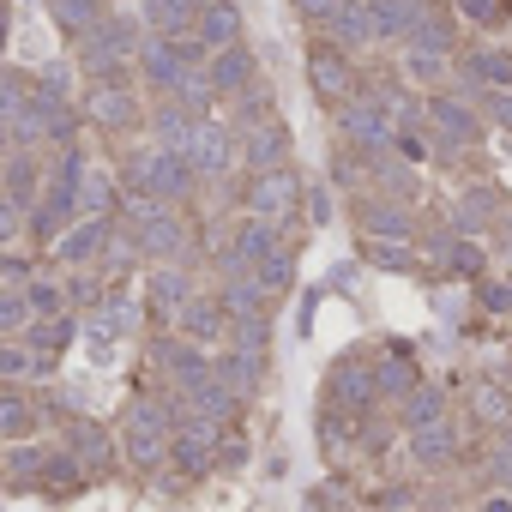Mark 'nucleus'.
Listing matches in <instances>:
<instances>
[{"label":"nucleus","instance_id":"1","mask_svg":"<svg viewBox=\"0 0 512 512\" xmlns=\"http://www.w3.org/2000/svg\"><path fill=\"white\" fill-rule=\"evenodd\" d=\"M229 266H247L272 296H284L290 278H296V253H290V241H284V223L241 217L235 235H229Z\"/></svg>","mask_w":512,"mask_h":512},{"label":"nucleus","instance_id":"2","mask_svg":"<svg viewBox=\"0 0 512 512\" xmlns=\"http://www.w3.org/2000/svg\"><path fill=\"white\" fill-rule=\"evenodd\" d=\"M121 187H127V199H163V205H181V199H193L199 175L187 169L181 151L145 145V151H127V163H121Z\"/></svg>","mask_w":512,"mask_h":512},{"label":"nucleus","instance_id":"3","mask_svg":"<svg viewBox=\"0 0 512 512\" xmlns=\"http://www.w3.org/2000/svg\"><path fill=\"white\" fill-rule=\"evenodd\" d=\"M139 49H145L139 19H133V13H103V19L79 37V67H85L91 85H97V79H127V67L139 61Z\"/></svg>","mask_w":512,"mask_h":512},{"label":"nucleus","instance_id":"4","mask_svg":"<svg viewBox=\"0 0 512 512\" xmlns=\"http://www.w3.org/2000/svg\"><path fill=\"white\" fill-rule=\"evenodd\" d=\"M127 229H133L139 253H145V260H157V266L187 260V247H193V235H187L181 211H175V205H163V199H127Z\"/></svg>","mask_w":512,"mask_h":512},{"label":"nucleus","instance_id":"5","mask_svg":"<svg viewBox=\"0 0 512 512\" xmlns=\"http://www.w3.org/2000/svg\"><path fill=\"white\" fill-rule=\"evenodd\" d=\"M193 67H205V49H199L193 31H187V37H145V49H139V61H133V73H139L151 91H163V97H175Z\"/></svg>","mask_w":512,"mask_h":512},{"label":"nucleus","instance_id":"6","mask_svg":"<svg viewBox=\"0 0 512 512\" xmlns=\"http://www.w3.org/2000/svg\"><path fill=\"white\" fill-rule=\"evenodd\" d=\"M338 133H344V145L350 151H392V103H386V91H356V97H344L338 103Z\"/></svg>","mask_w":512,"mask_h":512},{"label":"nucleus","instance_id":"7","mask_svg":"<svg viewBox=\"0 0 512 512\" xmlns=\"http://www.w3.org/2000/svg\"><path fill=\"white\" fill-rule=\"evenodd\" d=\"M181 157H187V169H193L199 181H223V175L241 163V133H235L229 121L205 115V121H193V127H187Z\"/></svg>","mask_w":512,"mask_h":512},{"label":"nucleus","instance_id":"8","mask_svg":"<svg viewBox=\"0 0 512 512\" xmlns=\"http://www.w3.org/2000/svg\"><path fill=\"white\" fill-rule=\"evenodd\" d=\"M422 133H428L434 157H452V151H470V145H476L482 121H476V109H470L464 97H452V91H434V97L422 103Z\"/></svg>","mask_w":512,"mask_h":512},{"label":"nucleus","instance_id":"9","mask_svg":"<svg viewBox=\"0 0 512 512\" xmlns=\"http://www.w3.org/2000/svg\"><path fill=\"white\" fill-rule=\"evenodd\" d=\"M169 410L157 404V398H145V404H133L127 410V422H121V446H127V458L133 464H163L169 458Z\"/></svg>","mask_w":512,"mask_h":512},{"label":"nucleus","instance_id":"10","mask_svg":"<svg viewBox=\"0 0 512 512\" xmlns=\"http://www.w3.org/2000/svg\"><path fill=\"white\" fill-rule=\"evenodd\" d=\"M302 205V175L284 163V169H266V175H253L247 187V217H266V223H290Z\"/></svg>","mask_w":512,"mask_h":512},{"label":"nucleus","instance_id":"11","mask_svg":"<svg viewBox=\"0 0 512 512\" xmlns=\"http://www.w3.org/2000/svg\"><path fill=\"white\" fill-rule=\"evenodd\" d=\"M139 115H145V103H139L133 79H97V85H91V97H85V121L109 127V133L139 127Z\"/></svg>","mask_w":512,"mask_h":512},{"label":"nucleus","instance_id":"12","mask_svg":"<svg viewBox=\"0 0 512 512\" xmlns=\"http://www.w3.org/2000/svg\"><path fill=\"white\" fill-rule=\"evenodd\" d=\"M175 338H187V344H199V350H211V344H223L229 338V308L217 302V296H187L181 308H175Z\"/></svg>","mask_w":512,"mask_h":512},{"label":"nucleus","instance_id":"13","mask_svg":"<svg viewBox=\"0 0 512 512\" xmlns=\"http://www.w3.org/2000/svg\"><path fill=\"white\" fill-rule=\"evenodd\" d=\"M205 79H211V97H217V103L241 97L253 79H260V61H253L247 37H241V43H229V49H217V55H205Z\"/></svg>","mask_w":512,"mask_h":512},{"label":"nucleus","instance_id":"14","mask_svg":"<svg viewBox=\"0 0 512 512\" xmlns=\"http://www.w3.org/2000/svg\"><path fill=\"white\" fill-rule=\"evenodd\" d=\"M308 85H314V97L320 103H344V97H356V67H350V55L344 49H332V43H320L314 55H308Z\"/></svg>","mask_w":512,"mask_h":512},{"label":"nucleus","instance_id":"15","mask_svg":"<svg viewBox=\"0 0 512 512\" xmlns=\"http://www.w3.org/2000/svg\"><path fill=\"white\" fill-rule=\"evenodd\" d=\"M290 151H296V139H290V127H284L278 115L241 133V163H247L253 175H266V169H284V163H290Z\"/></svg>","mask_w":512,"mask_h":512},{"label":"nucleus","instance_id":"16","mask_svg":"<svg viewBox=\"0 0 512 512\" xmlns=\"http://www.w3.org/2000/svg\"><path fill=\"white\" fill-rule=\"evenodd\" d=\"M109 229H115L109 217H79V223L55 241V260H61V266H97L103 253H109Z\"/></svg>","mask_w":512,"mask_h":512},{"label":"nucleus","instance_id":"17","mask_svg":"<svg viewBox=\"0 0 512 512\" xmlns=\"http://www.w3.org/2000/svg\"><path fill=\"white\" fill-rule=\"evenodd\" d=\"M199 7L205 0H139V31L145 37H187L199 25Z\"/></svg>","mask_w":512,"mask_h":512},{"label":"nucleus","instance_id":"18","mask_svg":"<svg viewBox=\"0 0 512 512\" xmlns=\"http://www.w3.org/2000/svg\"><path fill=\"white\" fill-rule=\"evenodd\" d=\"M326 43L332 49H344V55H356V49H368L374 43V25H368V0H338V7L326 13Z\"/></svg>","mask_w":512,"mask_h":512},{"label":"nucleus","instance_id":"19","mask_svg":"<svg viewBox=\"0 0 512 512\" xmlns=\"http://www.w3.org/2000/svg\"><path fill=\"white\" fill-rule=\"evenodd\" d=\"M25 223H31V235H37V241H61V235L79 223V205H73V193H61V187H43V199L25 211Z\"/></svg>","mask_w":512,"mask_h":512},{"label":"nucleus","instance_id":"20","mask_svg":"<svg viewBox=\"0 0 512 512\" xmlns=\"http://www.w3.org/2000/svg\"><path fill=\"white\" fill-rule=\"evenodd\" d=\"M217 428H223V422L187 416V422L169 434V458H175L181 470H205V464H211V446H217Z\"/></svg>","mask_w":512,"mask_h":512},{"label":"nucleus","instance_id":"21","mask_svg":"<svg viewBox=\"0 0 512 512\" xmlns=\"http://www.w3.org/2000/svg\"><path fill=\"white\" fill-rule=\"evenodd\" d=\"M193 37H199V49H205V55H217V49L241 43V7H235V0H205Z\"/></svg>","mask_w":512,"mask_h":512},{"label":"nucleus","instance_id":"22","mask_svg":"<svg viewBox=\"0 0 512 512\" xmlns=\"http://www.w3.org/2000/svg\"><path fill=\"white\" fill-rule=\"evenodd\" d=\"M422 7H428V0H368L374 43H410V31H416Z\"/></svg>","mask_w":512,"mask_h":512},{"label":"nucleus","instance_id":"23","mask_svg":"<svg viewBox=\"0 0 512 512\" xmlns=\"http://www.w3.org/2000/svg\"><path fill=\"white\" fill-rule=\"evenodd\" d=\"M157 368L187 392V386H199V380L211 374V356H205L199 344H187V338H169V344H157Z\"/></svg>","mask_w":512,"mask_h":512},{"label":"nucleus","instance_id":"24","mask_svg":"<svg viewBox=\"0 0 512 512\" xmlns=\"http://www.w3.org/2000/svg\"><path fill=\"white\" fill-rule=\"evenodd\" d=\"M43 181H49V175H43L37 157H7V163H0V193H7L19 211H31V205L43 199Z\"/></svg>","mask_w":512,"mask_h":512},{"label":"nucleus","instance_id":"25","mask_svg":"<svg viewBox=\"0 0 512 512\" xmlns=\"http://www.w3.org/2000/svg\"><path fill=\"white\" fill-rule=\"evenodd\" d=\"M362 235L368 241H410V217H404V205L398 199H362Z\"/></svg>","mask_w":512,"mask_h":512},{"label":"nucleus","instance_id":"26","mask_svg":"<svg viewBox=\"0 0 512 512\" xmlns=\"http://www.w3.org/2000/svg\"><path fill=\"white\" fill-rule=\"evenodd\" d=\"M464 79L482 91H512V55L506 49H470L464 55Z\"/></svg>","mask_w":512,"mask_h":512},{"label":"nucleus","instance_id":"27","mask_svg":"<svg viewBox=\"0 0 512 512\" xmlns=\"http://www.w3.org/2000/svg\"><path fill=\"white\" fill-rule=\"evenodd\" d=\"M452 73V49H428V43H404V79L416 85H440Z\"/></svg>","mask_w":512,"mask_h":512},{"label":"nucleus","instance_id":"28","mask_svg":"<svg viewBox=\"0 0 512 512\" xmlns=\"http://www.w3.org/2000/svg\"><path fill=\"white\" fill-rule=\"evenodd\" d=\"M145 296H151V308H163V314L175 320V308L193 296V284H187V272H181V266H157V272L145 278Z\"/></svg>","mask_w":512,"mask_h":512},{"label":"nucleus","instance_id":"29","mask_svg":"<svg viewBox=\"0 0 512 512\" xmlns=\"http://www.w3.org/2000/svg\"><path fill=\"white\" fill-rule=\"evenodd\" d=\"M73 205H79V217H109V211H115V175H109V169H85Z\"/></svg>","mask_w":512,"mask_h":512},{"label":"nucleus","instance_id":"30","mask_svg":"<svg viewBox=\"0 0 512 512\" xmlns=\"http://www.w3.org/2000/svg\"><path fill=\"white\" fill-rule=\"evenodd\" d=\"M37 434V404L19 392H0V440H31Z\"/></svg>","mask_w":512,"mask_h":512},{"label":"nucleus","instance_id":"31","mask_svg":"<svg viewBox=\"0 0 512 512\" xmlns=\"http://www.w3.org/2000/svg\"><path fill=\"white\" fill-rule=\"evenodd\" d=\"M25 308H31V320L67 314V284H61V278H31V284H25Z\"/></svg>","mask_w":512,"mask_h":512},{"label":"nucleus","instance_id":"32","mask_svg":"<svg viewBox=\"0 0 512 512\" xmlns=\"http://www.w3.org/2000/svg\"><path fill=\"white\" fill-rule=\"evenodd\" d=\"M49 13H55V25H61L67 37H85V31L103 19V0H49Z\"/></svg>","mask_w":512,"mask_h":512},{"label":"nucleus","instance_id":"33","mask_svg":"<svg viewBox=\"0 0 512 512\" xmlns=\"http://www.w3.org/2000/svg\"><path fill=\"white\" fill-rule=\"evenodd\" d=\"M229 103H235V121H229L235 133H247V127H260V121H272V91H266L260 79H253V85H247L241 97H229Z\"/></svg>","mask_w":512,"mask_h":512},{"label":"nucleus","instance_id":"34","mask_svg":"<svg viewBox=\"0 0 512 512\" xmlns=\"http://www.w3.org/2000/svg\"><path fill=\"white\" fill-rule=\"evenodd\" d=\"M368 169H374V181L386 187V199H404V193L416 187L410 163H404V157H392V151H374V157H368Z\"/></svg>","mask_w":512,"mask_h":512},{"label":"nucleus","instance_id":"35","mask_svg":"<svg viewBox=\"0 0 512 512\" xmlns=\"http://www.w3.org/2000/svg\"><path fill=\"white\" fill-rule=\"evenodd\" d=\"M151 121H157V145H163V151H181V139H187V127H193V115H187L175 97H163Z\"/></svg>","mask_w":512,"mask_h":512},{"label":"nucleus","instance_id":"36","mask_svg":"<svg viewBox=\"0 0 512 512\" xmlns=\"http://www.w3.org/2000/svg\"><path fill=\"white\" fill-rule=\"evenodd\" d=\"M332 392H338V398H344L350 410H362V404L374 398V374H368L362 362H344V368L332 374Z\"/></svg>","mask_w":512,"mask_h":512},{"label":"nucleus","instance_id":"37","mask_svg":"<svg viewBox=\"0 0 512 512\" xmlns=\"http://www.w3.org/2000/svg\"><path fill=\"white\" fill-rule=\"evenodd\" d=\"M410 446H416L422 464H446V458H452V428H446V416L428 422V428H410Z\"/></svg>","mask_w":512,"mask_h":512},{"label":"nucleus","instance_id":"38","mask_svg":"<svg viewBox=\"0 0 512 512\" xmlns=\"http://www.w3.org/2000/svg\"><path fill=\"white\" fill-rule=\"evenodd\" d=\"M79 326H73V314H55V320H43V326H31V356L43 362V356H61V344L73 338Z\"/></svg>","mask_w":512,"mask_h":512},{"label":"nucleus","instance_id":"39","mask_svg":"<svg viewBox=\"0 0 512 512\" xmlns=\"http://www.w3.org/2000/svg\"><path fill=\"white\" fill-rule=\"evenodd\" d=\"M488 217H494V199H488V193H464L452 223H458V235H470V241H476V235L488 229Z\"/></svg>","mask_w":512,"mask_h":512},{"label":"nucleus","instance_id":"40","mask_svg":"<svg viewBox=\"0 0 512 512\" xmlns=\"http://www.w3.org/2000/svg\"><path fill=\"white\" fill-rule=\"evenodd\" d=\"M440 416H446V398H440L434 386H416V392L404 398V422H410V428H428V422H440Z\"/></svg>","mask_w":512,"mask_h":512},{"label":"nucleus","instance_id":"41","mask_svg":"<svg viewBox=\"0 0 512 512\" xmlns=\"http://www.w3.org/2000/svg\"><path fill=\"white\" fill-rule=\"evenodd\" d=\"M464 19L482 25V31H494V25L512 19V0H464Z\"/></svg>","mask_w":512,"mask_h":512},{"label":"nucleus","instance_id":"42","mask_svg":"<svg viewBox=\"0 0 512 512\" xmlns=\"http://www.w3.org/2000/svg\"><path fill=\"white\" fill-rule=\"evenodd\" d=\"M25 326H31L25 290H0V332H25Z\"/></svg>","mask_w":512,"mask_h":512},{"label":"nucleus","instance_id":"43","mask_svg":"<svg viewBox=\"0 0 512 512\" xmlns=\"http://www.w3.org/2000/svg\"><path fill=\"white\" fill-rule=\"evenodd\" d=\"M31 368H37L31 344H0V380H25Z\"/></svg>","mask_w":512,"mask_h":512},{"label":"nucleus","instance_id":"44","mask_svg":"<svg viewBox=\"0 0 512 512\" xmlns=\"http://www.w3.org/2000/svg\"><path fill=\"white\" fill-rule=\"evenodd\" d=\"M73 446H79V458H85V464H97V470L109 464V434H103V428H79V434H73Z\"/></svg>","mask_w":512,"mask_h":512},{"label":"nucleus","instance_id":"45","mask_svg":"<svg viewBox=\"0 0 512 512\" xmlns=\"http://www.w3.org/2000/svg\"><path fill=\"white\" fill-rule=\"evenodd\" d=\"M446 266H452V272H482V247H476L470 235H458V241L446 247Z\"/></svg>","mask_w":512,"mask_h":512},{"label":"nucleus","instance_id":"46","mask_svg":"<svg viewBox=\"0 0 512 512\" xmlns=\"http://www.w3.org/2000/svg\"><path fill=\"white\" fill-rule=\"evenodd\" d=\"M368 260H374V266L404 272V266H410V247H404V241H368Z\"/></svg>","mask_w":512,"mask_h":512},{"label":"nucleus","instance_id":"47","mask_svg":"<svg viewBox=\"0 0 512 512\" xmlns=\"http://www.w3.org/2000/svg\"><path fill=\"white\" fill-rule=\"evenodd\" d=\"M392 151H398L404 163H428V139H422V133H410V127H398V133H392Z\"/></svg>","mask_w":512,"mask_h":512},{"label":"nucleus","instance_id":"48","mask_svg":"<svg viewBox=\"0 0 512 512\" xmlns=\"http://www.w3.org/2000/svg\"><path fill=\"white\" fill-rule=\"evenodd\" d=\"M482 308H494V314H512V284H482Z\"/></svg>","mask_w":512,"mask_h":512},{"label":"nucleus","instance_id":"49","mask_svg":"<svg viewBox=\"0 0 512 512\" xmlns=\"http://www.w3.org/2000/svg\"><path fill=\"white\" fill-rule=\"evenodd\" d=\"M19 223H25V217H19V205L0 193V241H13V235H19Z\"/></svg>","mask_w":512,"mask_h":512},{"label":"nucleus","instance_id":"50","mask_svg":"<svg viewBox=\"0 0 512 512\" xmlns=\"http://www.w3.org/2000/svg\"><path fill=\"white\" fill-rule=\"evenodd\" d=\"M290 7H296V13H302L308 25H326V13L338 7V0H290Z\"/></svg>","mask_w":512,"mask_h":512},{"label":"nucleus","instance_id":"51","mask_svg":"<svg viewBox=\"0 0 512 512\" xmlns=\"http://www.w3.org/2000/svg\"><path fill=\"white\" fill-rule=\"evenodd\" d=\"M488 115H494L500 127H512V91H488Z\"/></svg>","mask_w":512,"mask_h":512},{"label":"nucleus","instance_id":"52","mask_svg":"<svg viewBox=\"0 0 512 512\" xmlns=\"http://www.w3.org/2000/svg\"><path fill=\"white\" fill-rule=\"evenodd\" d=\"M476 410H482V416H506V404H500V392H476Z\"/></svg>","mask_w":512,"mask_h":512},{"label":"nucleus","instance_id":"53","mask_svg":"<svg viewBox=\"0 0 512 512\" xmlns=\"http://www.w3.org/2000/svg\"><path fill=\"white\" fill-rule=\"evenodd\" d=\"M13 157V133H7V121H0V163Z\"/></svg>","mask_w":512,"mask_h":512},{"label":"nucleus","instance_id":"54","mask_svg":"<svg viewBox=\"0 0 512 512\" xmlns=\"http://www.w3.org/2000/svg\"><path fill=\"white\" fill-rule=\"evenodd\" d=\"M482 512H512V500H488V506H482Z\"/></svg>","mask_w":512,"mask_h":512},{"label":"nucleus","instance_id":"55","mask_svg":"<svg viewBox=\"0 0 512 512\" xmlns=\"http://www.w3.org/2000/svg\"><path fill=\"white\" fill-rule=\"evenodd\" d=\"M0 49H7V19H0Z\"/></svg>","mask_w":512,"mask_h":512}]
</instances>
